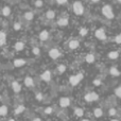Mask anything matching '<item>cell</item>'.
<instances>
[{
	"instance_id": "obj_37",
	"label": "cell",
	"mask_w": 121,
	"mask_h": 121,
	"mask_svg": "<svg viewBox=\"0 0 121 121\" xmlns=\"http://www.w3.org/2000/svg\"><path fill=\"white\" fill-rule=\"evenodd\" d=\"M94 85L95 86H100L101 85V80H94Z\"/></svg>"
},
{
	"instance_id": "obj_14",
	"label": "cell",
	"mask_w": 121,
	"mask_h": 121,
	"mask_svg": "<svg viewBox=\"0 0 121 121\" xmlns=\"http://www.w3.org/2000/svg\"><path fill=\"white\" fill-rule=\"evenodd\" d=\"M14 49L16 51H21L25 49V43L23 42H16V44L14 45Z\"/></svg>"
},
{
	"instance_id": "obj_26",
	"label": "cell",
	"mask_w": 121,
	"mask_h": 121,
	"mask_svg": "<svg viewBox=\"0 0 121 121\" xmlns=\"http://www.w3.org/2000/svg\"><path fill=\"white\" fill-rule=\"evenodd\" d=\"M6 114H8V106L1 105L0 106V116H5Z\"/></svg>"
},
{
	"instance_id": "obj_30",
	"label": "cell",
	"mask_w": 121,
	"mask_h": 121,
	"mask_svg": "<svg viewBox=\"0 0 121 121\" xmlns=\"http://www.w3.org/2000/svg\"><path fill=\"white\" fill-rule=\"evenodd\" d=\"M32 52H33L34 55H39L40 54V49L38 48V47H33V49H32Z\"/></svg>"
},
{
	"instance_id": "obj_44",
	"label": "cell",
	"mask_w": 121,
	"mask_h": 121,
	"mask_svg": "<svg viewBox=\"0 0 121 121\" xmlns=\"http://www.w3.org/2000/svg\"><path fill=\"white\" fill-rule=\"evenodd\" d=\"M117 1H118V2H120V3H121V0H117Z\"/></svg>"
},
{
	"instance_id": "obj_43",
	"label": "cell",
	"mask_w": 121,
	"mask_h": 121,
	"mask_svg": "<svg viewBox=\"0 0 121 121\" xmlns=\"http://www.w3.org/2000/svg\"><path fill=\"white\" fill-rule=\"evenodd\" d=\"M111 121H118L117 119H113V120H111Z\"/></svg>"
},
{
	"instance_id": "obj_28",
	"label": "cell",
	"mask_w": 121,
	"mask_h": 121,
	"mask_svg": "<svg viewBox=\"0 0 121 121\" xmlns=\"http://www.w3.org/2000/svg\"><path fill=\"white\" fill-rule=\"evenodd\" d=\"M57 71H59L60 73H63L66 71V66H65L64 64H60L59 66H57Z\"/></svg>"
},
{
	"instance_id": "obj_10",
	"label": "cell",
	"mask_w": 121,
	"mask_h": 121,
	"mask_svg": "<svg viewBox=\"0 0 121 121\" xmlns=\"http://www.w3.org/2000/svg\"><path fill=\"white\" fill-rule=\"evenodd\" d=\"M39 39L42 40V42H46L47 39L49 38V32L48 31H46V30H43L42 32L39 33Z\"/></svg>"
},
{
	"instance_id": "obj_16",
	"label": "cell",
	"mask_w": 121,
	"mask_h": 121,
	"mask_svg": "<svg viewBox=\"0 0 121 121\" xmlns=\"http://www.w3.org/2000/svg\"><path fill=\"white\" fill-rule=\"evenodd\" d=\"M109 74L113 75V77H119V75H120V71L118 70L115 66H113V67H111V68H109Z\"/></svg>"
},
{
	"instance_id": "obj_27",
	"label": "cell",
	"mask_w": 121,
	"mask_h": 121,
	"mask_svg": "<svg viewBox=\"0 0 121 121\" xmlns=\"http://www.w3.org/2000/svg\"><path fill=\"white\" fill-rule=\"evenodd\" d=\"M79 33L81 36H86L88 33V29H86V28H81V29L79 30Z\"/></svg>"
},
{
	"instance_id": "obj_21",
	"label": "cell",
	"mask_w": 121,
	"mask_h": 121,
	"mask_svg": "<svg viewBox=\"0 0 121 121\" xmlns=\"http://www.w3.org/2000/svg\"><path fill=\"white\" fill-rule=\"evenodd\" d=\"M23 17H25L26 20L30 21V20H32V19L34 18V13L33 12H26L25 15H23Z\"/></svg>"
},
{
	"instance_id": "obj_39",
	"label": "cell",
	"mask_w": 121,
	"mask_h": 121,
	"mask_svg": "<svg viewBox=\"0 0 121 121\" xmlns=\"http://www.w3.org/2000/svg\"><path fill=\"white\" fill-rule=\"evenodd\" d=\"M90 1H91V2H94V3H97V2H99V1H100V0H90Z\"/></svg>"
},
{
	"instance_id": "obj_32",
	"label": "cell",
	"mask_w": 121,
	"mask_h": 121,
	"mask_svg": "<svg viewBox=\"0 0 121 121\" xmlns=\"http://www.w3.org/2000/svg\"><path fill=\"white\" fill-rule=\"evenodd\" d=\"M35 98H36V100H37V101H43L44 96H43L42 92H37V94H36V96H35Z\"/></svg>"
},
{
	"instance_id": "obj_45",
	"label": "cell",
	"mask_w": 121,
	"mask_h": 121,
	"mask_svg": "<svg viewBox=\"0 0 121 121\" xmlns=\"http://www.w3.org/2000/svg\"><path fill=\"white\" fill-rule=\"evenodd\" d=\"M0 100H1V96H0Z\"/></svg>"
},
{
	"instance_id": "obj_34",
	"label": "cell",
	"mask_w": 121,
	"mask_h": 121,
	"mask_svg": "<svg viewBox=\"0 0 121 121\" xmlns=\"http://www.w3.org/2000/svg\"><path fill=\"white\" fill-rule=\"evenodd\" d=\"M108 114H109V116H115L116 114H117V111H116V109L114 108V107H112V108H109Z\"/></svg>"
},
{
	"instance_id": "obj_15",
	"label": "cell",
	"mask_w": 121,
	"mask_h": 121,
	"mask_svg": "<svg viewBox=\"0 0 121 121\" xmlns=\"http://www.w3.org/2000/svg\"><path fill=\"white\" fill-rule=\"evenodd\" d=\"M6 43V33L4 31H0V46H3Z\"/></svg>"
},
{
	"instance_id": "obj_6",
	"label": "cell",
	"mask_w": 121,
	"mask_h": 121,
	"mask_svg": "<svg viewBox=\"0 0 121 121\" xmlns=\"http://www.w3.org/2000/svg\"><path fill=\"white\" fill-rule=\"evenodd\" d=\"M49 56H50L52 60L59 59V57L60 56V51L59 50V49H56V48L50 49V51H49Z\"/></svg>"
},
{
	"instance_id": "obj_18",
	"label": "cell",
	"mask_w": 121,
	"mask_h": 121,
	"mask_svg": "<svg viewBox=\"0 0 121 121\" xmlns=\"http://www.w3.org/2000/svg\"><path fill=\"white\" fill-rule=\"evenodd\" d=\"M107 57L111 60H117L119 57V52L118 51H111V52L107 54Z\"/></svg>"
},
{
	"instance_id": "obj_12",
	"label": "cell",
	"mask_w": 121,
	"mask_h": 121,
	"mask_svg": "<svg viewBox=\"0 0 121 121\" xmlns=\"http://www.w3.org/2000/svg\"><path fill=\"white\" fill-rule=\"evenodd\" d=\"M79 45H80L79 40H77V39H71L70 42H69V48H70L71 50H74V49H77L78 47H79Z\"/></svg>"
},
{
	"instance_id": "obj_42",
	"label": "cell",
	"mask_w": 121,
	"mask_h": 121,
	"mask_svg": "<svg viewBox=\"0 0 121 121\" xmlns=\"http://www.w3.org/2000/svg\"><path fill=\"white\" fill-rule=\"evenodd\" d=\"M9 121H16V120H14V119H10Z\"/></svg>"
},
{
	"instance_id": "obj_8",
	"label": "cell",
	"mask_w": 121,
	"mask_h": 121,
	"mask_svg": "<svg viewBox=\"0 0 121 121\" xmlns=\"http://www.w3.org/2000/svg\"><path fill=\"white\" fill-rule=\"evenodd\" d=\"M60 107H68L70 105V99L67 97H63L60 99Z\"/></svg>"
},
{
	"instance_id": "obj_40",
	"label": "cell",
	"mask_w": 121,
	"mask_h": 121,
	"mask_svg": "<svg viewBox=\"0 0 121 121\" xmlns=\"http://www.w3.org/2000/svg\"><path fill=\"white\" fill-rule=\"evenodd\" d=\"M32 121H42V120H40V119H39V118H35V119H33V120H32Z\"/></svg>"
},
{
	"instance_id": "obj_35",
	"label": "cell",
	"mask_w": 121,
	"mask_h": 121,
	"mask_svg": "<svg viewBox=\"0 0 121 121\" xmlns=\"http://www.w3.org/2000/svg\"><path fill=\"white\" fill-rule=\"evenodd\" d=\"M53 113V108L52 107H47V108H45V114H48V115H50V114Z\"/></svg>"
},
{
	"instance_id": "obj_41",
	"label": "cell",
	"mask_w": 121,
	"mask_h": 121,
	"mask_svg": "<svg viewBox=\"0 0 121 121\" xmlns=\"http://www.w3.org/2000/svg\"><path fill=\"white\" fill-rule=\"evenodd\" d=\"M82 121H89V120H88V119H83Z\"/></svg>"
},
{
	"instance_id": "obj_17",
	"label": "cell",
	"mask_w": 121,
	"mask_h": 121,
	"mask_svg": "<svg viewBox=\"0 0 121 121\" xmlns=\"http://www.w3.org/2000/svg\"><path fill=\"white\" fill-rule=\"evenodd\" d=\"M1 13H2V15H3L4 17L10 16V15H11V8H10V6H8V5L3 6V8H2Z\"/></svg>"
},
{
	"instance_id": "obj_31",
	"label": "cell",
	"mask_w": 121,
	"mask_h": 121,
	"mask_svg": "<svg viewBox=\"0 0 121 121\" xmlns=\"http://www.w3.org/2000/svg\"><path fill=\"white\" fill-rule=\"evenodd\" d=\"M34 5H35L36 8H42V6L44 5V2H43V0H36V1L34 2Z\"/></svg>"
},
{
	"instance_id": "obj_24",
	"label": "cell",
	"mask_w": 121,
	"mask_h": 121,
	"mask_svg": "<svg viewBox=\"0 0 121 121\" xmlns=\"http://www.w3.org/2000/svg\"><path fill=\"white\" fill-rule=\"evenodd\" d=\"M25 109H26V107L23 106V105H18V106L15 108V112H14V113L16 114V115H19V114L23 113V112H25Z\"/></svg>"
},
{
	"instance_id": "obj_33",
	"label": "cell",
	"mask_w": 121,
	"mask_h": 121,
	"mask_svg": "<svg viewBox=\"0 0 121 121\" xmlns=\"http://www.w3.org/2000/svg\"><path fill=\"white\" fill-rule=\"evenodd\" d=\"M115 95H116L117 97H119V98H121V86L115 89Z\"/></svg>"
},
{
	"instance_id": "obj_38",
	"label": "cell",
	"mask_w": 121,
	"mask_h": 121,
	"mask_svg": "<svg viewBox=\"0 0 121 121\" xmlns=\"http://www.w3.org/2000/svg\"><path fill=\"white\" fill-rule=\"evenodd\" d=\"M67 1H68V0H56V3H57V4H60V5H62V4L67 3Z\"/></svg>"
},
{
	"instance_id": "obj_13",
	"label": "cell",
	"mask_w": 121,
	"mask_h": 121,
	"mask_svg": "<svg viewBox=\"0 0 121 121\" xmlns=\"http://www.w3.org/2000/svg\"><path fill=\"white\" fill-rule=\"evenodd\" d=\"M26 60H23V59H16L14 60V66L15 67H22V66H25L26 65Z\"/></svg>"
},
{
	"instance_id": "obj_25",
	"label": "cell",
	"mask_w": 121,
	"mask_h": 121,
	"mask_svg": "<svg viewBox=\"0 0 121 121\" xmlns=\"http://www.w3.org/2000/svg\"><path fill=\"white\" fill-rule=\"evenodd\" d=\"M94 115H95V117H97V118L102 117V115H103V111H102L101 108H95V111H94Z\"/></svg>"
},
{
	"instance_id": "obj_1",
	"label": "cell",
	"mask_w": 121,
	"mask_h": 121,
	"mask_svg": "<svg viewBox=\"0 0 121 121\" xmlns=\"http://www.w3.org/2000/svg\"><path fill=\"white\" fill-rule=\"evenodd\" d=\"M72 10H73V12H74L75 15H79V16L83 15V13H84V5H83V3H82L81 1L73 2Z\"/></svg>"
},
{
	"instance_id": "obj_9",
	"label": "cell",
	"mask_w": 121,
	"mask_h": 121,
	"mask_svg": "<svg viewBox=\"0 0 121 121\" xmlns=\"http://www.w3.org/2000/svg\"><path fill=\"white\" fill-rule=\"evenodd\" d=\"M12 89L14 92L18 94V92H20V90H21V85L17 81H13L12 82Z\"/></svg>"
},
{
	"instance_id": "obj_19",
	"label": "cell",
	"mask_w": 121,
	"mask_h": 121,
	"mask_svg": "<svg viewBox=\"0 0 121 121\" xmlns=\"http://www.w3.org/2000/svg\"><path fill=\"white\" fill-rule=\"evenodd\" d=\"M95 60H96V57H95V55L91 54V53H88V54L85 56V60L88 63V64H91V63H94Z\"/></svg>"
},
{
	"instance_id": "obj_3",
	"label": "cell",
	"mask_w": 121,
	"mask_h": 121,
	"mask_svg": "<svg viewBox=\"0 0 121 121\" xmlns=\"http://www.w3.org/2000/svg\"><path fill=\"white\" fill-rule=\"evenodd\" d=\"M83 78H84V75H83V73H81V72L75 75H71V77L69 78V83H70L71 86H77L78 84L83 80Z\"/></svg>"
},
{
	"instance_id": "obj_22",
	"label": "cell",
	"mask_w": 121,
	"mask_h": 121,
	"mask_svg": "<svg viewBox=\"0 0 121 121\" xmlns=\"http://www.w3.org/2000/svg\"><path fill=\"white\" fill-rule=\"evenodd\" d=\"M74 115L77 116V117H82V116L84 115L83 108H81V107H77V108H74Z\"/></svg>"
},
{
	"instance_id": "obj_5",
	"label": "cell",
	"mask_w": 121,
	"mask_h": 121,
	"mask_svg": "<svg viewBox=\"0 0 121 121\" xmlns=\"http://www.w3.org/2000/svg\"><path fill=\"white\" fill-rule=\"evenodd\" d=\"M95 35H96V37L98 38V39H100V40L106 39V33H105L104 29H102V28L96 30V32H95Z\"/></svg>"
},
{
	"instance_id": "obj_11",
	"label": "cell",
	"mask_w": 121,
	"mask_h": 121,
	"mask_svg": "<svg viewBox=\"0 0 121 121\" xmlns=\"http://www.w3.org/2000/svg\"><path fill=\"white\" fill-rule=\"evenodd\" d=\"M23 82H25V85L27 86V87H33L34 86V80H33V78H31V77H26Z\"/></svg>"
},
{
	"instance_id": "obj_23",
	"label": "cell",
	"mask_w": 121,
	"mask_h": 121,
	"mask_svg": "<svg viewBox=\"0 0 121 121\" xmlns=\"http://www.w3.org/2000/svg\"><path fill=\"white\" fill-rule=\"evenodd\" d=\"M46 17H47V19H53L55 17V12L54 11H52V10L47 11L46 12Z\"/></svg>"
},
{
	"instance_id": "obj_7",
	"label": "cell",
	"mask_w": 121,
	"mask_h": 121,
	"mask_svg": "<svg viewBox=\"0 0 121 121\" xmlns=\"http://www.w3.org/2000/svg\"><path fill=\"white\" fill-rule=\"evenodd\" d=\"M51 71H49V70H46V71H44V72L40 74V79L43 80V81H45V82H50V80H51Z\"/></svg>"
},
{
	"instance_id": "obj_4",
	"label": "cell",
	"mask_w": 121,
	"mask_h": 121,
	"mask_svg": "<svg viewBox=\"0 0 121 121\" xmlns=\"http://www.w3.org/2000/svg\"><path fill=\"white\" fill-rule=\"evenodd\" d=\"M84 99H85L86 102H94V101H97L99 99V96L97 92L91 91V92H88L84 96Z\"/></svg>"
},
{
	"instance_id": "obj_20",
	"label": "cell",
	"mask_w": 121,
	"mask_h": 121,
	"mask_svg": "<svg viewBox=\"0 0 121 121\" xmlns=\"http://www.w3.org/2000/svg\"><path fill=\"white\" fill-rule=\"evenodd\" d=\"M57 25L60 27H67L68 26V19L67 18H60L57 20Z\"/></svg>"
},
{
	"instance_id": "obj_36",
	"label": "cell",
	"mask_w": 121,
	"mask_h": 121,
	"mask_svg": "<svg viewBox=\"0 0 121 121\" xmlns=\"http://www.w3.org/2000/svg\"><path fill=\"white\" fill-rule=\"evenodd\" d=\"M115 43L116 44H121V33L118 34V35L115 37Z\"/></svg>"
},
{
	"instance_id": "obj_29",
	"label": "cell",
	"mask_w": 121,
	"mask_h": 121,
	"mask_svg": "<svg viewBox=\"0 0 121 121\" xmlns=\"http://www.w3.org/2000/svg\"><path fill=\"white\" fill-rule=\"evenodd\" d=\"M13 29H14L15 31H19V30L21 29V23L20 22H15L14 25H13Z\"/></svg>"
},
{
	"instance_id": "obj_2",
	"label": "cell",
	"mask_w": 121,
	"mask_h": 121,
	"mask_svg": "<svg viewBox=\"0 0 121 121\" xmlns=\"http://www.w3.org/2000/svg\"><path fill=\"white\" fill-rule=\"evenodd\" d=\"M102 14L106 19H113L114 18L113 9H112V6L108 5V4H105V5L102 8Z\"/></svg>"
}]
</instances>
